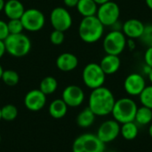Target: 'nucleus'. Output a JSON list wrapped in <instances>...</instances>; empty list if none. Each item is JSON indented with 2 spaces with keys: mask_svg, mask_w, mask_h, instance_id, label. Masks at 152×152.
I'll list each match as a JSON object with an SVG mask.
<instances>
[{
  "mask_svg": "<svg viewBox=\"0 0 152 152\" xmlns=\"http://www.w3.org/2000/svg\"><path fill=\"white\" fill-rule=\"evenodd\" d=\"M148 77H149V79H150L151 83L152 84V69H151V72H150V74L148 75Z\"/></svg>",
  "mask_w": 152,
  "mask_h": 152,
  "instance_id": "obj_42",
  "label": "nucleus"
},
{
  "mask_svg": "<svg viewBox=\"0 0 152 152\" xmlns=\"http://www.w3.org/2000/svg\"><path fill=\"white\" fill-rule=\"evenodd\" d=\"M9 35L10 33L8 29L7 22L3 20H0V40L4 41Z\"/></svg>",
  "mask_w": 152,
  "mask_h": 152,
  "instance_id": "obj_31",
  "label": "nucleus"
},
{
  "mask_svg": "<svg viewBox=\"0 0 152 152\" xmlns=\"http://www.w3.org/2000/svg\"><path fill=\"white\" fill-rule=\"evenodd\" d=\"M139 39L147 47L152 46V24L145 25L143 32Z\"/></svg>",
  "mask_w": 152,
  "mask_h": 152,
  "instance_id": "obj_29",
  "label": "nucleus"
},
{
  "mask_svg": "<svg viewBox=\"0 0 152 152\" xmlns=\"http://www.w3.org/2000/svg\"><path fill=\"white\" fill-rule=\"evenodd\" d=\"M104 33V26L94 16L83 17L78 26V36L82 41L87 44H94L99 41Z\"/></svg>",
  "mask_w": 152,
  "mask_h": 152,
  "instance_id": "obj_2",
  "label": "nucleus"
},
{
  "mask_svg": "<svg viewBox=\"0 0 152 152\" xmlns=\"http://www.w3.org/2000/svg\"><path fill=\"white\" fill-rule=\"evenodd\" d=\"M18 116V110L12 104H6L1 108L2 119L5 121H12Z\"/></svg>",
  "mask_w": 152,
  "mask_h": 152,
  "instance_id": "obj_26",
  "label": "nucleus"
},
{
  "mask_svg": "<svg viewBox=\"0 0 152 152\" xmlns=\"http://www.w3.org/2000/svg\"><path fill=\"white\" fill-rule=\"evenodd\" d=\"M144 27H145V24L142 20L133 18V19H129L126 20L123 23L122 32L126 37V38L137 39L141 37L143 32Z\"/></svg>",
  "mask_w": 152,
  "mask_h": 152,
  "instance_id": "obj_15",
  "label": "nucleus"
},
{
  "mask_svg": "<svg viewBox=\"0 0 152 152\" xmlns=\"http://www.w3.org/2000/svg\"><path fill=\"white\" fill-rule=\"evenodd\" d=\"M126 40L121 30H111L103 38V50L106 54L119 55L126 48Z\"/></svg>",
  "mask_w": 152,
  "mask_h": 152,
  "instance_id": "obj_7",
  "label": "nucleus"
},
{
  "mask_svg": "<svg viewBox=\"0 0 152 152\" xmlns=\"http://www.w3.org/2000/svg\"><path fill=\"white\" fill-rule=\"evenodd\" d=\"M146 87V81L142 75L139 73L129 74L124 82V88L127 94L131 96H139Z\"/></svg>",
  "mask_w": 152,
  "mask_h": 152,
  "instance_id": "obj_12",
  "label": "nucleus"
},
{
  "mask_svg": "<svg viewBox=\"0 0 152 152\" xmlns=\"http://www.w3.org/2000/svg\"><path fill=\"white\" fill-rule=\"evenodd\" d=\"M68 111V106L62 99H56L53 101L49 106V114L56 119L65 117Z\"/></svg>",
  "mask_w": 152,
  "mask_h": 152,
  "instance_id": "obj_20",
  "label": "nucleus"
},
{
  "mask_svg": "<svg viewBox=\"0 0 152 152\" xmlns=\"http://www.w3.org/2000/svg\"><path fill=\"white\" fill-rule=\"evenodd\" d=\"M78 65L77 57L71 53H63L56 59V67L63 72L74 70Z\"/></svg>",
  "mask_w": 152,
  "mask_h": 152,
  "instance_id": "obj_16",
  "label": "nucleus"
},
{
  "mask_svg": "<svg viewBox=\"0 0 152 152\" xmlns=\"http://www.w3.org/2000/svg\"><path fill=\"white\" fill-rule=\"evenodd\" d=\"M115 102L112 92L107 87L101 86L92 90L89 96L88 108L95 116H107L111 114Z\"/></svg>",
  "mask_w": 152,
  "mask_h": 152,
  "instance_id": "obj_1",
  "label": "nucleus"
},
{
  "mask_svg": "<svg viewBox=\"0 0 152 152\" xmlns=\"http://www.w3.org/2000/svg\"><path fill=\"white\" fill-rule=\"evenodd\" d=\"M1 79L3 80V82L6 86H15L20 81V77H19V74L15 70L5 69V70L3 71Z\"/></svg>",
  "mask_w": 152,
  "mask_h": 152,
  "instance_id": "obj_25",
  "label": "nucleus"
},
{
  "mask_svg": "<svg viewBox=\"0 0 152 152\" xmlns=\"http://www.w3.org/2000/svg\"><path fill=\"white\" fill-rule=\"evenodd\" d=\"M7 26L10 34H20L24 30L20 19H12L7 21Z\"/></svg>",
  "mask_w": 152,
  "mask_h": 152,
  "instance_id": "obj_28",
  "label": "nucleus"
},
{
  "mask_svg": "<svg viewBox=\"0 0 152 152\" xmlns=\"http://www.w3.org/2000/svg\"><path fill=\"white\" fill-rule=\"evenodd\" d=\"M4 42L6 52L12 57H24L31 50V41L23 33L10 34Z\"/></svg>",
  "mask_w": 152,
  "mask_h": 152,
  "instance_id": "obj_3",
  "label": "nucleus"
},
{
  "mask_svg": "<svg viewBox=\"0 0 152 152\" xmlns=\"http://www.w3.org/2000/svg\"><path fill=\"white\" fill-rule=\"evenodd\" d=\"M152 121V110L151 109L142 106L137 109L134 122L138 126H146L151 124Z\"/></svg>",
  "mask_w": 152,
  "mask_h": 152,
  "instance_id": "obj_23",
  "label": "nucleus"
},
{
  "mask_svg": "<svg viewBox=\"0 0 152 152\" xmlns=\"http://www.w3.org/2000/svg\"><path fill=\"white\" fill-rule=\"evenodd\" d=\"M0 142H1V135H0Z\"/></svg>",
  "mask_w": 152,
  "mask_h": 152,
  "instance_id": "obj_45",
  "label": "nucleus"
},
{
  "mask_svg": "<svg viewBox=\"0 0 152 152\" xmlns=\"http://www.w3.org/2000/svg\"><path fill=\"white\" fill-rule=\"evenodd\" d=\"M4 0H0V12H2L4 10Z\"/></svg>",
  "mask_w": 152,
  "mask_h": 152,
  "instance_id": "obj_40",
  "label": "nucleus"
},
{
  "mask_svg": "<svg viewBox=\"0 0 152 152\" xmlns=\"http://www.w3.org/2000/svg\"><path fill=\"white\" fill-rule=\"evenodd\" d=\"M95 114L87 107L83 110L77 117V124L78 126L83 128H87L91 126L95 120Z\"/></svg>",
  "mask_w": 152,
  "mask_h": 152,
  "instance_id": "obj_22",
  "label": "nucleus"
},
{
  "mask_svg": "<svg viewBox=\"0 0 152 152\" xmlns=\"http://www.w3.org/2000/svg\"><path fill=\"white\" fill-rule=\"evenodd\" d=\"M72 151L105 152V143H103L96 134H84L74 141Z\"/></svg>",
  "mask_w": 152,
  "mask_h": 152,
  "instance_id": "obj_6",
  "label": "nucleus"
},
{
  "mask_svg": "<svg viewBox=\"0 0 152 152\" xmlns=\"http://www.w3.org/2000/svg\"><path fill=\"white\" fill-rule=\"evenodd\" d=\"M152 68H151L150 66H148L147 64H145L144 66H143V68H142V71H143V73L144 74H146L147 76L150 74V72H151V70Z\"/></svg>",
  "mask_w": 152,
  "mask_h": 152,
  "instance_id": "obj_37",
  "label": "nucleus"
},
{
  "mask_svg": "<svg viewBox=\"0 0 152 152\" xmlns=\"http://www.w3.org/2000/svg\"><path fill=\"white\" fill-rule=\"evenodd\" d=\"M3 11L9 20L20 19L25 12V8L20 0H7Z\"/></svg>",
  "mask_w": 152,
  "mask_h": 152,
  "instance_id": "obj_18",
  "label": "nucleus"
},
{
  "mask_svg": "<svg viewBox=\"0 0 152 152\" xmlns=\"http://www.w3.org/2000/svg\"><path fill=\"white\" fill-rule=\"evenodd\" d=\"M144 61H145V64H147L148 66L152 68V46L147 47L145 53H144Z\"/></svg>",
  "mask_w": 152,
  "mask_h": 152,
  "instance_id": "obj_32",
  "label": "nucleus"
},
{
  "mask_svg": "<svg viewBox=\"0 0 152 152\" xmlns=\"http://www.w3.org/2000/svg\"><path fill=\"white\" fill-rule=\"evenodd\" d=\"M3 71H4V69H3L2 66L0 65V79H1V77H2V74H3Z\"/></svg>",
  "mask_w": 152,
  "mask_h": 152,
  "instance_id": "obj_43",
  "label": "nucleus"
},
{
  "mask_svg": "<svg viewBox=\"0 0 152 152\" xmlns=\"http://www.w3.org/2000/svg\"><path fill=\"white\" fill-rule=\"evenodd\" d=\"M120 134V125L115 119L104 121L97 131V137L103 142L108 143L115 141Z\"/></svg>",
  "mask_w": 152,
  "mask_h": 152,
  "instance_id": "obj_11",
  "label": "nucleus"
},
{
  "mask_svg": "<svg viewBox=\"0 0 152 152\" xmlns=\"http://www.w3.org/2000/svg\"><path fill=\"white\" fill-rule=\"evenodd\" d=\"M110 28H111V30H121L122 31V28H123V23H121L120 22V20H118V21H116Z\"/></svg>",
  "mask_w": 152,
  "mask_h": 152,
  "instance_id": "obj_35",
  "label": "nucleus"
},
{
  "mask_svg": "<svg viewBox=\"0 0 152 152\" xmlns=\"http://www.w3.org/2000/svg\"><path fill=\"white\" fill-rule=\"evenodd\" d=\"M78 1H79V0H63V3H64V4H65L67 7L73 8V7H76V6H77Z\"/></svg>",
  "mask_w": 152,
  "mask_h": 152,
  "instance_id": "obj_33",
  "label": "nucleus"
},
{
  "mask_svg": "<svg viewBox=\"0 0 152 152\" xmlns=\"http://www.w3.org/2000/svg\"><path fill=\"white\" fill-rule=\"evenodd\" d=\"M46 103V95L39 89L28 92L24 97V105L30 111H39Z\"/></svg>",
  "mask_w": 152,
  "mask_h": 152,
  "instance_id": "obj_14",
  "label": "nucleus"
},
{
  "mask_svg": "<svg viewBox=\"0 0 152 152\" xmlns=\"http://www.w3.org/2000/svg\"><path fill=\"white\" fill-rule=\"evenodd\" d=\"M98 4L94 0H79L77 4V10L83 17H89L96 15Z\"/></svg>",
  "mask_w": 152,
  "mask_h": 152,
  "instance_id": "obj_19",
  "label": "nucleus"
},
{
  "mask_svg": "<svg viewBox=\"0 0 152 152\" xmlns=\"http://www.w3.org/2000/svg\"><path fill=\"white\" fill-rule=\"evenodd\" d=\"M84 84L90 89L103 86L106 80V74L102 69L99 63L90 62L86 64L82 72Z\"/></svg>",
  "mask_w": 152,
  "mask_h": 152,
  "instance_id": "obj_5",
  "label": "nucleus"
},
{
  "mask_svg": "<svg viewBox=\"0 0 152 152\" xmlns=\"http://www.w3.org/2000/svg\"><path fill=\"white\" fill-rule=\"evenodd\" d=\"M65 40V36L63 31L53 29V31L50 35V41L54 45H61Z\"/></svg>",
  "mask_w": 152,
  "mask_h": 152,
  "instance_id": "obj_30",
  "label": "nucleus"
},
{
  "mask_svg": "<svg viewBox=\"0 0 152 152\" xmlns=\"http://www.w3.org/2000/svg\"><path fill=\"white\" fill-rule=\"evenodd\" d=\"M138 133H139L138 125L134 121L122 124V126H120V134L126 141L134 140L137 137Z\"/></svg>",
  "mask_w": 152,
  "mask_h": 152,
  "instance_id": "obj_21",
  "label": "nucleus"
},
{
  "mask_svg": "<svg viewBox=\"0 0 152 152\" xmlns=\"http://www.w3.org/2000/svg\"><path fill=\"white\" fill-rule=\"evenodd\" d=\"M145 3L147 6L149 7V9H151L152 11V0H145Z\"/></svg>",
  "mask_w": 152,
  "mask_h": 152,
  "instance_id": "obj_38",
  "label": "nucleus"
},
{
  "mask_svg": "<svg viewBox=\"0 0 152 152\" xmlns=\"http://www.w3.org/2000/svg\"><path fill=\"white\" fill-rule=\"evenodd\" d=\"M96 17L104 27H111L120 17L119 5L114 1H109L98 6Z\"/></svg>",
  "mask_w": 152,
  "mask_h": 152,
  "instance_id": "obj_8",
  "label": "nucleus"
},
{
  "mask_svg": "<svg viewBox=\"0 0 152 152\" xmlns=\"http://www.w3.org/2000/svg\"><path fill=\"white\" fill-rule=\"evenodd\" d=\"M99 64L106 76L113 75L119 70L121 66V60L118 55L106 54L104 57H102Z\"/></svg>",
  "mask_w": 152,
  "mask_h": 152,
  "instance_id": "obj_17",
  "label": "nucleus"
},
{
  "mask_svg": "<svg viewBox=\"0 0 152 152\" xmlns=\"http://www.w3.org/2000/svg\"><path fill=\"white\" fill-rule=\"evenodd\" d=\"M109 1H110V0H94V2H95L98 5H100V4H104V3H106V2H109Z\"/></svg>",
  "mask_w": 152,
  "mask_h": 152,
  "instance_id": "obj_39",
  "label": "nucleus"
},
{
  "mask_svg": "<svg viewBox=\"0 0 152 152\" xmlns=\"http://www.w3.org/2000/svg\"><path fill=\"white\" fill-rule=\"evenodd\" d=\"M61 99L68 107H78L85 100V93L81 87L75 85H70L63 90Z\"/></svg>",
  "mask_w": 152,
  "mask_h": 152,
  "instance_id": "obj_13",
  "label": "nucleus"
},
{
  "mask_svg": "<svg viewBox=\"0 0 152 152\" xmlns=\"http://www.w3.org/2000/svg\"><path fill=\"white\" fill-rule=\"evenodd\" d=\"M50 21L53 29L60 31H67L72 26V16L70 12L64 7L58 6L52 10L50 14Z\"/></svg>",
  "mask_w": 152,
  "mask_h": 152,
  "instance_id": "obj_10",
  "label": "nucleus"
},
{
  "mask_svg": "<svg viewBox=\"0 0 152 152\" xmlns=\"http://www.w3.org/2000/svg\"><path fill=\"white\" fill-rule=\"evenodd\" d=\"M2 119V117H1V108H0V120Z\"/></svg>",
  "mask_w": 152,
  "mask_h": 152,
  "instance_id": "obj_44",
  "label": "nucleus"
},
{
  "mask_svg": "<svg viewBox=\"0 0 152 152\" xmlns=\"http://www.w3.org/2000/svg\"></svg>",
  "mask_w": 152,
  "mask_h": 152,
  "instance_id": "obj_46",
  "label": "nucleus"
},
{
  "mask_svg": "<svg viewBox=\"0 0 152 152\" xmlns=\"http://www.w3.org/2000/svg\"><path fill=\"white\" fill-rule=\"evenodd\" d=\"M139 98L142 106L152 110V85L146 86V87L139 95Z\"/></svg>",
  "mask_w": 152,
  "mask_h": 152,
  "instance_id": "obj_27",
  "label": "nucleus"
},
{
  "mask_svg": "<svg viewBox=\"0 0 152 152\" xmlns=\"http://www.w3.org/2000/svg\"><path fill=\"white\" fill-rule=\"evenodd\" d=\"M58 87V82L55 77L48 76L44 77L39 84V90L45 95L53 94Z\"/></svg>",
  "mask_w": 152,
  "mask_h": 152,
  "instance_id": "obj_24",
  "label": "nucleus"
},
{
  "mask_svg": "<svg viewBox=\"0 0 152 152\" xmlns=\"http://www.w3.org/2000/svg\"><path fill=\"white\" fill-rule=\"evenodd\" d=\"M126 47L130 50V51H134L136 47V44L134 42V39H131L128 38L126 40Z\"/></svg>",
  "mask_w": 152,
  "mask_h": 152,
  "instance_id": "obj_34",
  "label": "nucleus"
},
{
  "mask_svg": "<svg viewBox=\"0 0 152 152\" xmlns=\"http://www.w3.org/2000/svg\"><path fill=\"white\" fill-rule=\"evenodd\" d=\"M149 134H150V136L152 138V124L150 126V127H149Z\"/></svg>",
  "mask_w": 152,
  "mask_h": 152,
  "instance_id": "obj_41",
  "label": "nucleus"
},
{
  "mask_svg": "<svg viewBox=\"0 0 152 152\" xmlns=\"http://www.w3.org/2000/svg\"><path fill=\"white\" fill-rule=\"evenodd\" d=\"M21 23L25 30L29 32H37L41 30L45 24V14L38 9L29 8L25 10L20 18Z\"/></svg>",
  "mask_w": 152,
  "mask_h": 152,
  "instance_id": "obj_9",
  "label": "nucleus"
},
{
  "mask_svg": "<svg viewBox=\"0 0 152 152\" xmlns=\"http://www.w3.org/2000/svg\"><path fill=\"white\" fill-rule=\"evenodd\" d=\"M138 106L134 100L128 97L120 98L115 102L111 114L119 124L134 121Z\"/></svg>",
  "mask_w": 152,
  "mask_h": 152,
  "instance_id": "obj_4",
  "label": "nucleus"
},
{
  "mask_svg": "<svg viewBox=\"0 0 152 152\" xmlns=\"http://www.w3.org/2000/svg\"><path fill=\"white\" fill-rule=\"evenodd\" d=\"M5 53H6V50H5L4 42L3 40H0V60L2 59V57L4 56Z\"/></svg>",
  "mask_w": 152,
  "mask_h": 152,
  "instance_id": "obj_36",
  "label": "nucleus"
}]
</instances>
